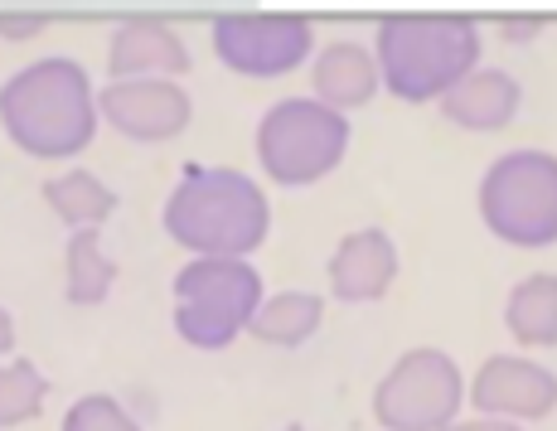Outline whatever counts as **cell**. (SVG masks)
Wrapping results in <instances>:
<instances>
[{"label":"cell","mask_w":557,"mask_h":431,"mask_svg":"<svg viewBox=\"0 0 557 431\" xmlns=\"http://www.w3.org/2000/svg\"><path fill=\"white\" fill-rule=\"evenodd\" d=\"M0 126L25 156L69 160L88 150L98 132V107L88 73L73 59H39L0 88Z\"/></svg>","instance_id":"obj_1"},{"label":"cell","mask_w":557,"mask_h":431,"mask_svg":"<svg viewBox=\"0 0 557 431\" xmlns=\"http://www.w3.org/2000/svg\"><path fill=\"white\" fill-rule=\"evenodd\" d=\"M267 229H272V209L243 170L189 165L165 199V233L203 257L252 253L262 247Z\"/></svg>","instance_id":"obj_2"},{"label":"cell","mask_w":557,"mask_h":431,"mask_svg":"<svg viewBox=\"0 0 557 431\" xmlns=\"http://www.w3.org/2000/svg\"><path fill=\"white\" fill-rule=\"evenodd\" d=\"M475 59L480 29L466 15H393L379 25V73L403 102L451 93Z\"/></svg>","instance_id":"obj_3"},{"label":"cell","mask_w":557,"mask_h":431,"mask_svg":"<svg viewBox=\"0 0 557 431\" xmlns=\"http://www.w3.org/2000/svg\"><path fill=\"white\" fill-rule=\"evenodd\" d=\"M262 306V276L243 257H199L175 276V330L195 349H223Z\"/></svg>","instance_id":"obj_4"},{"label":"cell","mask_w":557,"mask_h":431,"mask_svg":"<svg viewBox=\"0 0 557 431\" xmlns=\"http://www.w3.org/2000/svg\"><path fill=\"white\" fill-rule=\"evenodd\" d=\"M490 233L513 247H548L557 238V160L548 150H509L480 185Z\"/></svg>","instance_id":"obj_5"},{"label":"cell","mask_w":557,"mask_h":431,"mask_svg":"<svg viewBox=\"0 0 557 431\" xmlns=\"http://www.w3.org/2000/svg\"><path fill=\"white\" fill-rule=\"evenodd\" d=\"M349 122L310 97H286L257 126V160L276 185H315L345 160Z\"/></svg>","instance_id":"obj_6"},{"label":"cell","mask_w":557,"mask_h":431,"mask_svg":"<svg viewBox=\"0 0 557 431\" xmlns=\"http://www.w3.org/2000/svg\"><path fill=\"white\" fill-rule=\"evenodd\" d=\"M460 397V369L442 349H412L373 393V417L388 431H442L451 427Z\"/></svg>","instance_id":"obj_7"},{"label":"cell","mask_w":557,"mask_h":431,"mask_svg":"<svg viewBox=\"0 0 557 431\" xmlns=\"http://www.w3.org/2000/svg\"><path fill=\"white\" fill-rule=\"evenodd\" d=\"M315 45L306 15H223L213 20V53L233 73L248 78H282L301 69Z\"/></svg>","instance_id":"obj_8"},{"label":"cell","mask_w":557,"mask_h":431,"mask_svg":"<svg viewBox=\"0 0 557 431\" xmlns=\"http://www.w3.org/2000/svg\"><path fill=\"white\" fill-rule=\"evenodd\" d=\"M102 116L132 141H170L189 122V97L180 83H107Z\"/></svg>","instance_id":"obj_9"},{"label":"cell","mask_w":557,"mask_h":431,"mask_svg":"<svg viewBox=\"0 0 557 431\" xmlns=\"http://www.w3.org/2000/svg\"><path fill=\"white\" fill-rule=\"evenodd\" d=\"M470 403L495 417H548L557 403V379L529 359L495 354L480 364L475 383H470Z\"/></svg>","instance_id":"obj_10"},{"label":"cell","mask_w":557,"mask_h":431,"mask_svg":"<svg viewBox=\"0 0 557 431\" xmlns=\"http://www.w3.org/2000/svg\"><path fill=\"white\" fill-rule=\"evenodd\" d=\"M393 276H398V247L383 229L349 233L330 257V291L339 300H379L388 296Z\"/></svg>","instance_id":"obj_11"},{"label":"cell","mask_w":557,"mask_h":431,"mask_svg":"<svg viewBox=\"0 0 557 431\" xmlns=\"http://www.w3.org/2000/svg\"><path fill=\"white\" fill-rule=\"evenodd\" d=\"M519 83L505 69H485V73H466L451 93H442V112L446 122L466 126V132H499L513 122L519 112Z\"/></svg>","instance_id":"obj_12"},{"label":"cell","mask_w":557,"mask_h":431,"mask_svg":"<svg viewBox=\"0 0 557 431\" xmlns=\"http://www.w3.org/2000/svg\"><path fill=\"white\" fill-rule=\"evenodd\" d=\"M107 69H112V83H132V73H185L189 53L175 29L160 20H126L112 35Z\"/></svg>","instance_id":"obj_13"},{"label":"cell","mask_w":557,"mask_h":431,"mask_svg":"<svg viewBox=\"0 0 557 431\" xmlns=\"http://www.w3.org/2000/svg\"><path fill=\"white\" fill-rule=\"evenodd\" d=\"M315 93L320 107L339 112V107H363L379 93V69L359 45H330L315 59Z\"/></svg>","instance_id":"obj_14"},{"label":"cell","mask_w":557,"mask_h":431,"mask_svg":"<svg viewBox=\"0 0 557 431\" xmlns=\"http://www.w3.org/2000/svg\"><path fill=\"white\" fill-rule=\"evenodd\" d=\"M320 320H325V300L320 296H310V291H282V296H272V300L257 306L248 330L262 344H282V349H292V344H306L310 335H315Z\"/></svg>","instance_id":"obj_15"},{"label":"cell","mask_w":557,"mask_h":431,"mask_svg":"<svg viewBox=\"0 0 557 431\" xmlns=\"http://www.w3.org/2000/svg\"><path fill=\"white\" fill-rule=\"evenodd\" d=\"M505 320L513 330V340L523 344H557V276L553 272H539L529 282L513 286L509 306H505Z\"/></svg>","instance_id":"obj_16"},{"label":"cell","mask_w":557,"mask_h":431,"mask_svg":"<svg viewBox=\"0 0 557 431\" xmlns=\"http://www.w3.org/2000/svg\"><path fill=\"white\" fill-rule=\"evenodd\" d=\"M45 199H49V209L59 213V219L69 223L73 233H78V229H98L107 213L116 209V194L107 189L98 175H88V170L53 175L49 185H45Z\"/></svg>","instance_id":"obj_17"},{"label":"cell","mask_w":557,"mask_h":431,"mask_svg":"<svg viewBox=\"0 0 557 431\" xmlns=\"http://www.w3.org/2000/svg\"><path fill=\"white\" fill-rule=\"evenodd\" d=\"M112 282H116V262L102 257L98 233L78 229L69 238V300L73 306H98V300H107Z\"/></svg>","instance_id":"obj_18"},{"label":"cell","mask_w":557,"mask_h":431,"mask_svg":"<svg viewBox=\"0 0 557 431\" xmlns=\"http://www.w3.org/2000/svg\"><path fill=\"white\" fill-rule=\"evenodd\" d=\"M45 373L35 369L29 359H15L0 369V431L20 427V422H35L39 412H45Z\"/></svg>","instance_id":"obj_19"},{"label":"cell","mask_w":557,"mask_h":431,"mask_svg":"<svg viewBox=\"0 0 557 431\" xmlns=\"http://www.w3.org/2000/svg\"><path fill=\"white\" fill-rule=\"evenodd\" d=\"M63 431H141V427H136V417L116 397L92 393V397H78L63 412Z\"/></svg>","instance_id":"obj_20"},{"label":"cell","mask_w":557,"mask_h":431,"mask_svg":"<svg viewBox=\"0 0 557 431\" xmlns=\"http://www.w3.org/2000/svg\"><path fill=\"white\" fill-rule=\"evenodd\" d=\"M442 431H519L509 422H460V427H442Z\"/></svg>","instance_id":"obj_21"},{"label":"cell","mask_w":557,"mask_h":431,"mask_svg":"<svg viewBox=\"0 0 557 431\" xmlns=\"http://www.w3.org/2000/svg\"><path fill=\"white\" fill-rule=\"evenodd\" d=\"M15 349V325H10V316L0 310V354H10Z\"/></svg>","instance_id":"obj_22"},{"label":"cell","mask_w":557,"mask_h":431,"mask_svg":"<svg viewBox=\"0 0 557 431\" xmlns=\"http://www.w3.org/2000/svg\"><path fill=\"white\" fill-rule=\"evenodd\" d=\"M286 431H306V427H286Z\"/></svg>","instance_id":"obj_23"}]
</instances>
